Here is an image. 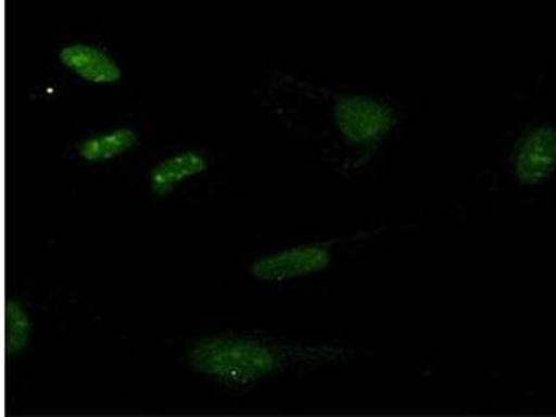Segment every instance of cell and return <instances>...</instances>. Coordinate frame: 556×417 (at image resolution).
I'll list each match as a JSON object with an SVG mask.
<instances>
[{
    "label": "cell",
    "mask_w": 556,
    "mask_h": 417,
    "mask_svg": "<svg viewBox=\"0 0 556 417\" xmlns=\"http://www.w3.org/2000/svg\"><path fill=\"white\" fill-rule=\"evenodd\" d=\"M514 177L523 186H540L556 170V128L541 126L521 136L513 153Z\"/></svg>",
    "instance_id": "3957f363"
},
{
    "label": "cell",
    "mask_w": 556,
    "mask_h": 417,
    "mask_svg": "<svg viewBox=\"0 0 556 417\" xmlns=\"http://www.w3.org/2000/svg\"><path fill=\"white\" fill-rule=\"evenodd\" d=\"M59 61L74 76L96 86H114L123 78L122 68L111 54L93 45H66L59 51Z\"/></svg>",
    "instance_id": "277c9868"
},
{
    "label": "cell",
    "mask_w": 556,
    "mask_h": 417,
    "mask_svg": "<svg viewBox=\"0 0 556 417\" xmlns=\"http://www.w3.org/2000/svg\"><path fill=\"white\" fill-rule=\"evenodd\" d=\"M208 168V161L200 151H184L157 163L149 173V186L153 195L166 198L182 182L201 176Z\"/></svg>",
    "instance_id": "5b68a950"
},
{
    "label": "cell",
    "mask_w": 556,
    "mask_h": 417,
    "mask_svg": "<svg viewBox=\"0 0 556 417\" xmlns=\"http://www.w3.org/2000/svg\"><path fill=\"white\" fill-rule=\"evenodd\" d=\"M33 323L26 307L18 301L9 300L4 305V351L8 356L22 354L29 344Z\"/></svg>",
    "instance_id": "52a82bcc"
},
{
    "label": "cell",
    "mask_w": 556,
    "mask_h": 417,
    "mask_svg": "<svg viewBox=\"0 0 556 417\" xmlns=\"http://www.w3.org/2000/svg\"><path fill=\"white\" fill-rule=\"evenodd\" d=\"M332 260L327 243H304L262 256L251 265V275L260 281L286 282L325 271Z\"/></svg>",
    "instance_id": "7a4b0ae2"
},
{
    "label": "cell",
    "mask_w": 556,
    "mask_h": 417,
    "mask_svg": "<svg viewBox=\"0 0 556 417\" xmlns=\"http://www.w3.org/2000/svg\"><path fill=\"white\" fill-rule=\"evenodd\" d=\"M188 361L193 370L207 379L247 387L277 374L285 355L265 341L215 336L198 341L188 352Z\"/></svg>",
    "instance_id": "6da1fadb"
},
{
    "label": "cell",
    "mask_w": 556,
    "mask_h": 417,
    "mask_svg": "<svg viewBox=\"0 0 556 417\" xmlns=\"http://www.w3.org/2000/svg\"><path fill=\"white\" fill-rule=\"evenodd\" d=\"M137 143V132L131 128H116L79 142L77 153L83 161L102 163L126 155Z\"/></svg>",
    "instance_id": "8992f818"
}]
</instances>
